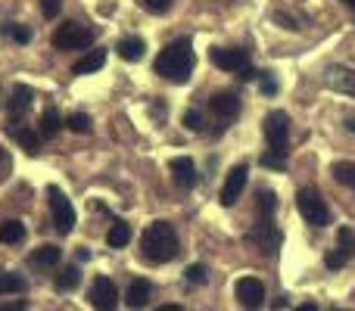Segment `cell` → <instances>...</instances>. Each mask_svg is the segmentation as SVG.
<instances>
[{
	"label": "cell",
	"instance_id": "cell-31",
	"mask_svg": "<svg viewBox=\"0 0 355 311\" xmlns=\"http://www.w3.org/2000/svg\"><path fill=\"white\" fill-rule=\"evenodd\" d=\"M3 35H10L16 44H28V41H31V28H25V25H16V22L6 25Z\"/></svg>",
	"mask_w": 355,
	"mask_h": 311
},
{
	"label": "cell",
	"instance_id": "cell-26",
	"mask_svg": "<svg viewBox=\"0 0 355 311\" xmlns=\"http://www.w3.org/2000/svg\"><path fill=\"white\" fill-rule=\"evenodd\" d=\"M256 206H259V212H262L265 218H271V215H275V208H277L275 190H259V193H256Z\"/></svg>",
	"mask_w": 355,
	"mask_h": 311
},
{
	"label": "cell",
	"instance_id": "cell-24",
	"mask_svg": "<svg viewBox=\"0 0 355 311\" xmlns=\"http://www.w3.org/2000/svg\"><path fill=\"white\" fill-rule=\"evenodd\" d=\"M331 175L337 177V184L355 190V162H334L331 165Z\"/></svg>",
	"mask_w": 355,
	"mask_h": 311
},
{
	"label": "cell",
	"instance_id": "cell-3",
	"mask_svg": "<svg viewBox=\"0 0 355 311\" xmlns=\"http://www.w3.org/2000/svg\"><path fill=\"white\" fill-rule=\"evenodd\" d=\"M296 206H300V215L309 224H315V227L331 224V208H327V202L321 199V193L315 187H302L296 193Z\"/></svg>",
	"mask_w": 355,
	"mask_h": 311
},
{
	"label": "cell",
	"instance_id": "cell-14",
	"mask_svg": "<svg viewBox=\"0 0 355 311\" xmlns=\"http://www.w3.org/2000/svg\"><path fill=\"white\" fill-rule=\"evenodd\" d=\"M324 81H327V87H331V91L355 97V72H352V69H346V66H327Z\"/></svg>",
	"mask_w": 355,
	"mask_h": 311
},
{
	"label": "cell",
	"instance_id": "cell-8",
	"mask_svg": "<svg viewBox=\"0 0 355 311\" xmlns=\"http://www.w3.org/2000/svg\"><path fill=\"white\" fill-rule=\"evenodd\" d=\"M234 293H237V302L246 311H259L265 305V283L259 277H240Z\"/></svg>",
	"mask_w": 355,
	"mask_h": 311
},
{
	"label": "cell",
	"instance_id": "cell-17",
	"mask_svg": "<svg viewBox=\"0 0 355 311\" xmlns=\"http://www.w3.org/2000/svg\"><path fill=\"white\" fill-rule=\"evenodd\" d=\"M60 258H62L60 246L47 243V246H37V249L28 256V262L35 265V268H56V265H60Z\"/></svg>",
	"mask_w": 355,
	"mask_h": 311
},
{
	"label": "cell",
	"instance_id": "cell-42",
	"mask_svg": "<svg viewBox=\"0 0 355 311\" xmlns=\"http://www.w3.org/2000/svg\"><path fill=\"white\" fill-rule=\"evenodd\" d=\"M156 311H184V308H181V305H159Z\"/></svg>",
	"mask_w": 355,
	"mask_h": 311
},
{
	"label": "cell",
	"instance_id": "cell-4",
	"mask_svg": "<svg viewBox=\"0 0 355 311\" xmlns=\"http://www.w3.org/2000/svg\"><path fill=\"white\" fill-rule=\"evenodd\" d=\"M265 128V141H268V150H275V153L287 156V141H290V116L284 109H275L265 116L262 122Z\"/></svg>",
	"mask_w": 355,
	"mask_h": 311
},
{
	"label": "cell",
	"instance_id": "cell-21",
	"mask_svg": "<svg viewBox=\"0 0 355 311\" xmlns=\"http://www.w3.org/2000/svg\"><path fill=\"white\" fill-rule=\"evenodd\" d=\"M22 240H25V224L22 221L10 218V221L0 224V243L3 246H16V243H22Z\"/></svg>",
	"mask_w": 355,
	"mask_h": 311
},
{
	"label": "cell",
	"instance_id": "cell-34",
	"mask_svg": "<svg viewBox=\"0 0 355 311\" xmlns=\"http://www.w3.org/2000/svg\"><path fill=\"white\" fill-rule=\"evenodd\" d=\"M181 125L187 131H202V116L196 109H187V112H184V118H181Z\"/></svg>",
	"mask_w": 355,
	"mask_h": 311
},
{
	"label": "cell",
	"instance_id": "cell-10",
	"mask_svg": "<svg viewBox=\"0 0 355 311\" xmlns=\"http://www.w3.org/2000/svg\"><path fill=\"white\" fill-rule=\"evenodd\" d=\"M246 177H250V165L246 162L234 165V168L227 171L225 187H221V206H234V202L240 199V193H243V187H246Z\"/></svg>",
	"mask_w": 355,
	"mask_h": 311
},
{
	"label": "cell",
	"instance_id": "cell-30",
	"mask_svg": "<svg viewBox=\"0 0 355 311\" xmlns=\"http://www.w3.org/2000/svg\"><path fill=\"white\" fill-rule=\"evenodd\" d=\"M206 277H209L206 265H187V268H184V281L187 283H206Z\"/></svg>",
	"mask_w": 355,
	"mask_h": 311
},
{
	"label": "cell",
	"instance_id": "cell-18",
	"mask_svg": "<svg viewBox=\"0 0 355 311\" xmlns=\"http://www.w3.org/2000/svg\"><path fill=\"white\" fill-rule=\"evenodd\" d=\"M150 296H153V287H150V281H131V287H128V293H125V302H128V308H144L150 302Z\"/></svg>",
	"mask_w": 355,
	"mask_h": 311
},
{
	"label": "cell",
	"instance_id": "cell-25",
	"mask_svg": "<svg viewBox=\"0 0 355 311\" xmlns=\"http://www.w3.org/2000/svg\"><path fill=\"white\" fill-rule=\"evenodd\" d=\"M78 283H81V271L75 268V265H69V268L56 277V290H60V293H72Z\"/></svg>",
	"mask_w": 355,
	"mask_h": 311
},
{
	"label": "cell",
	"instance_id": "cell-22",
	"mask_svg": "<svg viewBox=\"0 0 355 311\" xmlns=\"http://www.w3.org/2000/svg\"><path fill=\"white\" fill-rule=\"evenodd\" d=\"M106 66V50H94V53H87L85 60H78L72 66V72L75 75H91V72H97V69H103Z\"/></svg>",
	"mask_w": 355,
	"mask_h": 311
},
{
	"label": "cell",
	"instance_id": "cell-16",
	"mask_svg": "<svg viewBox=\"0 0 355 311\" xmlns=\"http://www.w3.org/2000/svg\"><path fill=\"white\" fill-rule=\"evenodd\" d=\"M31 100H35V91H31L28 85H16V87H12V97H10V116L12 118H22L25 112H28Z\"/></svg>",
	"mask_w": 355,
	"mask_h": 311
},
{
	"label": "cell",
	"instance_id": "cell-29",
	"mask_svg": "<svg viewBox=\"0 0 355 311\" xmlns=\"http://www.w3.org/2000/svg\"><path fill=\"white\" fill-rule=\"evenodd\" d=\"M337 249L343 252V256H352V252H355V233H352V227H340V233H337Z\"/></svg>",
	"mask_w": 355,
	"mask_h": 311
},
{
	"label": "cell",
	"instance_id": "cell-5",
	"mask_svg": "<svg viewBox=\"0 0 355 311\" xmlns=\"http://www.w3.org/2000/svg\"><path fill=\"white\" fill-rule=\"evenodd\" d=\"M91 44H94V31L78 22H66L53 31V47L62 50V53H66V50H85V47H91Z\"/></svg>",
	"mask_w": 355,
	"mask_h": 311
},
{
	"label": "cell",
	"instance_id": "cell-11",
	"mask_svg": "<svg viewBox=\"0 0 355 311\" xmlns=\"http://www.w3.org/2000/svg\"><path fill=\"white\" fill-rule=\"evenodd\" d=\"M209 112H212L215 118H221V122H234V118L240 116V97L234 91H218L209 97Z\"/></svg>",
	"mask_w": 355,
	"mask_h": 311
},
{
	"label": "cell",
	"instance_id": "cell-43",
	"mask_svg": "<svg viewBox=\"0 0 355 311\" xmlns=\"http://www.w3.org/2000/svg\"><path fill=\"white\" fill-rule=\"evenodd\" d=\"M346 125H349V131L355 134V116H349V122H346Z\"/></svg>",
	"mask_w": 355,
	"mask_h": 311
},
{
	"label": "cell",
	"instance_id": "cell-12",
	"mask_svg": "<svg viewBox=\"0 0 355 311\" xmlns=\"http://www.w3.org/2000/svg\"><path fill=\"white\" fill-rule=\"evenodd\" d=\"M250 243H256V246H259V252L277 256V249H281V231H277V227L271 224V218H265L262 224H259L256 231L250 233Z\"/></svg>",
	"mask_w": 355,
	"mask_h": 311
},
{
	"label": "cell",
	"instance_id": "cell-36",
	"mask_svg": "<svg viewBox=\"0 0 355 311\" xmlns=\"http://www.w3.org/2000/svg\"><path fill=\"white\" fill-rule=\"evenodd\" d=\"M60 0H41V12H44V16H47V19H56V16H60Z\"/></svg>",
	"mask_w": 355,
	"mask_h": 311
},
{
	"label": "cell",
	"instance_id": "cell-32",
	"mask_svg": "<svg viewBox=\"0 0 355 311\" xmlns=\"http://www.w3.org/2000/svg\"><path fill=\"white\" fill-rule=\"evenodd\" d=\"M259 162L265 165V168H275V171H284V165H287V156H281V153H275V150H265L262 159Z\"/></svg>",
	"mask_w": 355,
	"mask_h": 311
},
{
	"label": "cell",
	"instance_id": "cell-28",
	"mask_svg": "<svg viewBox=\"0 0 355 311\" xmlns=\"http://www.w3.org/2000/svg\"><path fill=\"white\" fill-rule=\"evenodd\" d=\"M25 290V281L19 274H0V296L6 293H22Z\"/></svg>",
	"mask_w": 355,
	"mask_h": 311
},
{
	"label": "cell",
	"instance_id": "cell-37",
	"mask_svg": "<svg viewBox=\"0 0 355 311\" xmlns=\"http://www.w3.org/2000/svg\"><path fill=\"white\" fill-rule=\"evenodd\" d=\"M144 6H147L150 12H166L168 6H172V0H141Z\"/></svg>",
	"mask_w": 355,
	"mask_h": 311
},
{
	"label": "cell",
	"instance_id": "cell-41",
	"mask_svg": "<svg viewBox=\"0 0 355 311\" xmlns=\"http://www.w3.org/2000/svg\"><path fill=\"white\" fill-rule=\"evenodd\" d=\"M293 311H318V305H315V302H302V305H296Z\"/></svg>",
	"mask_w": 355,
	"mask_h": 311
},
{
	"label": "cell",
	"instance_id": "cell-2",
	"mask_svg": "<svg viewBox=\"0 0 355 311\" xmlns=\"http://www.w3.org/2000/svg\"><path fill=\"white\" fill-rule=\"evenodd\" d=\"M141 252L150 265H166L181 252L178 246V233L168 221H153L147 231L141 233Z\"/></svg>",
	"mask_w": 355,
	"mask_h": 311
},
{
	"label": "cell",
	"instance_id": "cell-35",
	"mask_svg": "<svg viewBox=\"0 0 355 311\" xmlns=\"http://www.w3.org/2000/svg\"><path fill=\"white\" fill-rule=\"evenodd\" d=\"M346 262H349V256H343V252H340V249L327 252V258H324V265H327V268H331V271H340Z\"/></svg>",
	"mask_w": 355,
	"mask_h": 311
},
{
	"label": "cell",
	"instance_id": "cell-23",
	"mask_svg": "<svg viewBox=\"0 0 355 311\" xmlns=\"http://www.w3.org/2000/svg\"><path fill=\"white\" fill-rule=\"evenodd\" d=\"M106 243L112 246V249H122V246L131 243V227L125 224V221H116V224L110 227V233H106Z\"/></svg>",
	"mask_w": 355,
	"mask_h": 311
},
{
	"label": "cell",
	"instance_id": "cell-33",
	"mask_svg": "<svg viewBox=\"0 0 355 311\" xmlns=\"http://www.w3.org/2000/svg\"><path fill=\"white\" fill-rule=\"evenodd\" d=\"M259 91H262L265 97H275V94L281 91V85H277V78H275L271 72H265V75H262V81H259Z\"/></svg>",
	"mask_w": 355,
	"mask_h": 311
},
{
	"label": "cell",
	"instance_id": "cell-27",
	"mask_svg": "<svg viewBox=\"0 0 355 311\" xmlns=\"http://www.w3.org/2000/svg\"><path fill=\"white\" fill-rule=\"evenodd\" d=\"M66 128L75 131V134H87V131H91V116H87V112H72V116L66 118Z\"/></svg>",
	"mask_w": 355,
	"mask_h": 311
},
{
	"label": "cell",
	"instance_id": "cell-40",
	"mask_svg": "<svg viewBox=\"0 0 355 311\" xmlns=\"http://www.w3.org/2000/svg\"><path fill=\"white\" fill-rule=\"evenodd\" d=\"M0 311H25V302H0Z\"/></svg>",
	"mask_w": 355,
	"mask_h": 311
},
{
	"label": "cell",
	"instance_id": "cell-44",
	"mask_svg": "<svg viewBox=\"0 0 355 311\" xmlns=\"http://www.w3.org/2000/svg\"><path fill=\"white\" fill-rule=\"evenodd\" d=\"M343 3H349V6H355V0H343Z\"/></svg>",
	"mask_w": 355,
	"mask_h": 311
},
{
	"label": "cell",
	"instance_id": "cell-13",
	"mask_svg": "<svg viewBox=\"0 0 355 311\" xmlns=\"http://www.w3.org/2000/svg\"><path fill=\"white\" fill-rule=\"evenodd\" d=\"M6 131L16 137L19 147H22L25 153L35 156L37 150H41V131H37V128H28V125H22V118H12V116H10V122H6Z\"/></svg>",
	"mask_w": 355,
	"mask_h": 311
},
{
	"label": "cell",
	"instance_id": "cell-39",
	"mask_svg": "<svg viewBox=\"0 0 355 311\" xmlns=\"http://www.w3.org/2000/svg\"><path fill=\"white\" fill-rule=\"evenodd\" d=\"M256 75H259L256 69H252V66H246V69H240V72H237V78H240V81H252V78H256Z\"/></svg>",
	"mask_w": 355,
	"mask_h": 311
},
{
	"label": "cell",
	"instance_id": "cell-6",
	"mask_svg": "<svg viewBox=\"0 0 355 311\" xmlns=\"http://www.w3.org/2000/svg\"><path fill=\"white\" fill-rule=\"evenodd\" d=\"M47 196H50V212H53V227L56 233H72L75 231V206L62 196L60 187H47Z\"/></svg>",
	"mask_w": 355,
	"mask_h": 311
},
{
	"label": "cell",
	"instance_id": "cell-15",
	"mask_svg": "<svg viewBox=\"0 0 355 311\" xmlns=\"http://www.w3.org/2000/svg\"><path fill=\"white\" fill-rule=\"evenodd\" d=\"M172 175H175V184L178 187H184V190L196 187V181H200L193 159H187V156H175L172 159Z\"/></svg>",
	"mask_w": 355,
	"mask_h": 311
},
{
	"label": "cell",
	"instance_id": "cell-45",
	"mask_svg": "<svg viewBox=\"0 0 355 311\" xmlns=\"http://www.w3.org/2000/svg\"><path fill=\"white\" fill-rule=\"evenodd\" d=\"M334 311H346V308H334Z\"/></svg>",
	"mask_w": 355,
	"mask_h": 311
},
{
	"label": "cell",
	"instance_id": "cell-19",
	"mask_svg": "<svg viewBox=\"0 0 355 311\" xmlns=\"http://www.w3.org/2000/svg\"><path fill=\"white\" fill-rule=\"evenodd\" d=\"M119 56H122L125 62H141L144 60V53H147V44H144V37H122V41H119Z\"/></svg>",
	"mask_w": 355,
	"mask_h": 311
},
{
	"label": "cell",
	"instance_id": "cell-38",
	"mask_svg": "<svg viewBox=\"0 0 355 311\" xmlns=\"http://www.w3.org/2000/svg\"><path fill=\"white\" fill-rule=\"evenodd\" d=\"M275 19L281 22V28H290V31H300V25H296L293 16H284V12H275Z\"/></svg>",
	"mask_w": 355,
	"mask_h": 311
},
{
	"label": "cell",
	"instance_id": "cell-20",
	"mask_svg": "<svg viewBox=\"0 0 355 311\" xmlns=\"http://www.w3.org/2000/svg\"><path fill=\"white\" fill-rule=\"evenodd\" d=\"M62 118H60V109H56V106H47V109L41 112V122H37V131H41V137H56L60 134V128H62Z\"/></svg>",
	"mask_w": 355,
	"mask_h": 311
},
{
	"label": "cell",
	"instance_id": "cell-1",
	"mask_svg": "<svg viewBox=\"0 0 355 311\" xmlns=\"http://www.w3.org/2000/svg\"><path fill=\"white\" fill-rule=\"evenodd\" d=\"M193 66H196V53H193L190 37H175L172 44H166V47L159 50V56H156V62H153L156 75L166 78V81H172V85L190 81Z\"/></svg>",
	"mask_w": 355,
	"mask_h": 311
},
{
	"label": "cell",
	"instance_id": "cell-9",
	"mask_svg": "<svg viewBox=\"0 0 355 311\" xmlns=\"http://www.w3.org/2000/svg\"><path fill=\"white\" fill-rule=\"evenodd\" d=\"M209 60H212V66H218L221 72H240V69L250 66V53L237 50V47H212Z\"/></svg>",
	"mask_w": 355,
	"mask_h": 311
},
{
	"label": "cell",
	"instance_id": "cell-7",
	"mask_svg": "<svg viewBox=\"0 0 355 311\" xmlns=\"http://www.w3.org/2000/svg\"><path fill=\"white\" fill-rule=\"evenodd\" d=\"M87 299H91V305L97 308V311H116V305H119V290H116V283H112L110 277L100 274V277H94Z\"/></svg>",
	"mask_w": 355,
	"mask_h": 311
}]
</instances>
